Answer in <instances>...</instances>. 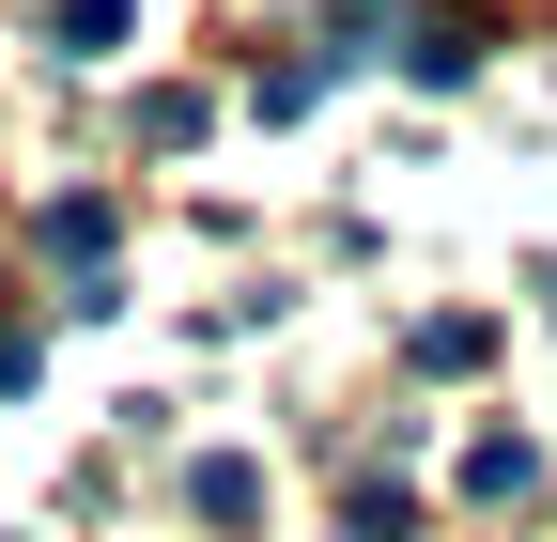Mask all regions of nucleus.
<instances>
[{
  "label": "nucleus",
  "instance_id": "nucleus-1",
  "mask_svg": "<svg viewBox=\"0 0 557 542\" xmlns=\"http://www.w3.org/2000/svg\"><path fill=\"white\" fill-rule=\"evenodd\" d=\"M403 62H418L434 94H465V78H480V16H465V0H434V16L403 32Z\"/></svg>",
  "mask_w": 557,
  "mask_h": 542
},
{
  "label": "nucleus",
  "instance_id": "nucleus-2",
  "mask_svg": "<svg viewBox=\"0 0 557 542\" xmlns=\"http://www.w3.org/2000/svg\"><path fill=\"white\" fill-rule=\"evenodd\" d=\"M186 512H201V527H248V512H263V465H248V449H201V465H186Z\"/></svg>",
  "mask_w": 557,
  "mask_h": 542
},
{
  "label": "nucleus",
  "instance_id": "nucleus-3",
  "mask_svg": "<svg viewBox=\"0 0 557 542\" xmlns=\"http://www.w3.org/2000/svg\"><path fill=\"white\" fill-rule=\"evenodd\" d=\"M124 32H139V0H47V47L62 62H109Z\"/></svg>",
  "mask_w": 557,
  "mask_h": 542
},
{
  "label": "nucleus",
  "instance_id": "nucleus-4",
  "mask_svg": "<svg viewBox=\"0 0 557 542\" xmlns=\"http://www.w3.org/2000/svg\"><path fill=\"white\" fill-rule=\"evenodd\" d=\"M527 481H542V449H527V434H480V449H465V496H496V512H511Z\"/></svg>",
  "mask_w": 557,
  "mask_h": 542
},
{
  "label": "nucleus",
  "instance_id": "nucleus-5",
  "mask_svg": "<svg viewBox=\"0 0 557 542\" xmlns=\"http://www.w3.org/2000/svg\"><path fill=\"white\" fill-rule=\"evenodd\" d=\"M47 263H109V201H47Z\"/></svg>",
  "mask_w": 557,
  "mask_h": 542
}]
</instances>
